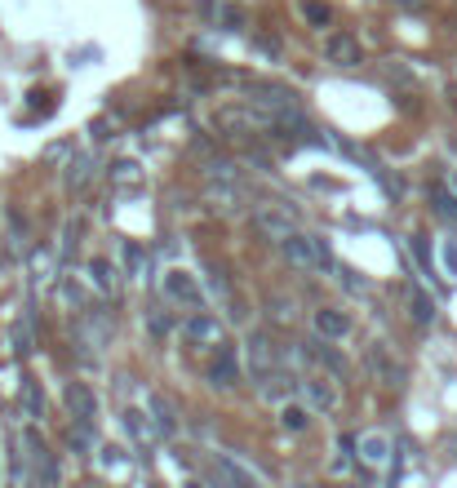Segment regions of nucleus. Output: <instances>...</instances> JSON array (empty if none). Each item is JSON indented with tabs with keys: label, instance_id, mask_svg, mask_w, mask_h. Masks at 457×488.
<instances>
[{
	"label": "nucleus",
	"instance_id": "1",
	"mask_svg": "<svg viewBox=\"0 0 457 488\" xmlns=\"http://www.w3.org/2000/svg\"><path fill=\"white\" fill-rule=\"evenodd\" d=\"M271 124H275V111L257 107H218L213 111V129L218 134H227V138H249V134H271Z\"/></svg>",
	"mask_w": 457,
	"mask_h": 488
},
{
	"label": "nucleus",
	"instance_id": "2",
	"mask_svg": "<svg viewBox=\"0 0 457 488\" xmlns=\"http://www.w3.org/2000/svg\"><path fill=\"white\" fill-rule=\"evenodd\" d=\"M18 448H23V462L32 466V480H45V484L58 480V466H53L50 448H45V439H41L36 427H23V435H18Z\"/></svg>",
	"mask_w": 457,
	"mask_h": 488
},
{
	"label": "nucleus",
	"instance_id": "3",
	"mask_svg": "<svg viewBox=\"0 0 457 488\" xmlns=\"http://www.w3.org/2000/svg\"><path fill=\"white\" fill-rule=\"evenodd\" d=\"M249 351V369H254V378L257 382H266L271 373H280V364H284V351L271 342V333H249V342H245Z\"/></svg>",
	"mask_w": 457,
	"mask_h": 488
},
{
	"label": "nucleus",
	"instance_id": "4",
	"mask_svg": "<svg viewBox=\"0 0 457 488\" xmlns=\"http://www.w3.org/2000/svg\"><path fill=\"white\" fill-rule=\"evenodd\" d=\"M160 289H164V298H169V302H182V307H191V311H196V307L204 302L196 275L182 272V267H169V272L160 275Z\"/></svg>",
	"mask_w": 457,
	"mask_h": 488
},
{
	"label": "nucleus",
	"instance_id": "5",
	"mask_svg": "<svg viewBox=\"0 0 457 488\" xmlns=\"http://www.w3.org/2000/svg\"><path fill=\"white\" fill-rule=\"evenodd\" d=\"M298 391H303L306 409H315V413H333L338 409V386L329 378H298Z\"/></svg>",
	"mask_w": 457,
	"mask_h": 488
},
{
	"label": "nucleus",
	"instance_id": "6",
	"mask_svg": "<svg viewBox=\"0 0 457 488\" xmlns=\"http://www.w3.org/2000/svg\"><path fill=\"white\" fill-rule=\"evenodd\" d=\"M324 54L333 67H359L364 62V50H359L356 36H347V32H329L324 36Z\"/></svg>",
	"mask_w": 457,
	"mask_h": 488
},
{
	"label": "nucleus",
	"instance_id": "7",
	"mask_svg": "<svg viewBox=\"0 0 457 488\" xmlns=\"http://www.w3.org/2000/svg\"><path fill=\"white\" fill-rule=\"evenodd\" d=\"M245 85H249V94H254L257 107H266V111L298 107V94H294V89H284V85H266V80H245Z\"/></svg>",
	"mask_w": 457,
	"mask_h": 488
},
{
	"label": "nucleus",
	"instance_id": "8",
	"mask_svg": "<svg viewBox=\"0 0 457 488\" xmlns=\"http://www.w3.org/2000/svg\"><path fill=\"white\" fill-rule=\"evenodd\" d=\"M222 320L218 316H191L187 325H182V337L191 342V346H222Z\"/></svg>",
	"mask_w": 457,
	"mask_h": 488
},
{
	"label": "nucleus",
	"instance_id": "9",
	"mask_svg": "<svg viewBox=\"0 0 457 488\" xmlns=\"http://www.w3.org/2000/svg\"><path fill=\"white\" fill-rule=\"evenodd\" d=\"M67 409H71V418L76 422H94L98 418V400H94V391L85 386V382H67Z\"/></svg>",
	"mask_w": 457,
	"mask_h": 488
},
{
	"label": "nucleus",
	"instance_id": "10",
	"mask_svg": "<svg viewBox=\"0 0 457 488\" xmlns=\"http://www.w3.org/2000/svg\"><path fill=\"white\" fill-rule=\"evenodd\" d=\"M364 360H368V373L382 382V386H405V369L387 355V346H368V355H364Z\"/></svg>",
	"mask_w": 457,
	"mask_h": 488
},
{
	"label": "nucleus",
	"instance_id": "11",
	"mask_svg": "<svg viewBox=\"0 0 457 488\" xmlns=\"http://www.w3.org/2000/svg\"><path fill=\"white\" fill-rule=\"evenodd\" d=\"M254 226L262 231V235H271V240H284V235L294 231V217H289V209L262 205V209H254Z\"/></svg>",
	"mask_w": 457,
	"mask_h": 488
},
{
	"label": "nucleus",
	"instance_id": "12",
	"mask_svg": "<svg viewBox=\"0 0 457 488\" xmlns=\"http://www.w3.org/2000/svg\"><path fill=\"white\" fill-rule=\"evenodd\" d=\"M311 325H315V333H320L324 342H342V337L351 333V316H342V311H333V307H320V311L311 316Z\"/></svg>",
	"mask_w": 457,
	"mask_h": 488
},
{
	"label": "nucleus",
	"instance_id": "13",
	"mask_svg": "<svg viewBox=\"0 0 457 488\" xmlns=\"http://www.w3.org/2000/svg\"><path fill=\"white\" fill-rule=\"evenodd\" d=\"M125 431L138 439V448H147L152 453L155 439H160V427H155V418H147L143 409H125Z\"/></svg>",
	"mask_w": 457,
	"mask_h": 488
},
{
	"label": "nucleus",
	"instance_id": "14",
	"mask_svg": "<svg viewBox=\"0 0 457 488\" xmlns=\"http://www.w3.org/2000/svg\"><path fill=\"white\" fill-rule=\"evenodd\" d=\"M98 466H102V475H111V480H129V475H134V462H129V453H125L120 444H102Z\"/></svg>",
	"mask_w": 457,
	"mask_h": 488
},
{
	"label": "nucleus",
	"instance_id": "15",
	"mask_svg": "<svg viewBox=\"0 0 457 488\" xmlns=\"http://www.w3.org/2000/svg\"><path fill=\"white\" fill-rule=\"evenodd\" d=\"M209 382L218 386V391H231L236 382H240V360H236V351H218V360H213V369H209Z\"/></svg>",
	"mask_w": 457,
	"mask_h": 488
},
{
	"label": "nucleus",
	"instance_id": "16",
	"mask_svg": "<svg viewBox=\"0 0 457 488\" xmlns=\"http://www.w3.org/2000/svg\"><path fill=\"white\" fill-rule=\"evenodd\" d=\"M89 178H94V156H89V152H76V156L67 161V173H62L67 191H85Z\"/></svg>",
	"mask_w": 457,
	"mask_h": 488
},
{
	"label": "nucleus",
	"instance_id": "17",
	"mask_svg": "<svg viewBox=\"0 0 457 488\" xmlns=\"http://www.w3.org/2000/svg\"><path fill=\"white\" fill-rule=\"evenodd\" d=\"M356 444H359V457H364L368 466H387V457H391V439H387V435L368 431V435H359Z\"/></svg>",
	"mask_w": 457,
	"mask_h": 488
},
{
	"label": "nucleus",
	"instance_id": "18",
	"mask_svg": "<svg viewBox=\"0 0 457 488\" xmlns=\"http://www.w3.org/2000/svg\"><path fill=\"white\" fill-rule=\"evenodd\" d=\"M76 337H80V346H102L107 337H111V325H107V316L102 311H89L80 328H76Z\"/></svg>",
	"mask_w": 457,
	"mask_h": 488
},
{
	"label": "nucleus",
	"instance_id": "19",
	"mask_svg": "<svg viewBox=\"0 0 457 488\" xmlns=\"http://www.w3.org/2000/svg\"><path fill=\"white\" fill-rule=\"evenodd\" d=\"M204 18L218 23V27H227V32H240V27L249 23L245 9H236V5H204Z\"/></svg>",
	"mask_w": 457,
	"mask_h": 488
},
{
	"label": "nucleus",
	"instance_id": "20",
	"mask_svg": "<svg viewBox=\"0 0 457 488\" xmlns=\"http://www.w3.org/2000/svg\"><path fill=\"white\" fill-rule=\"evenodd\" d=\"M408 316H413L417 325H431V320H435V302H431V293L417 289V284H408Z\"/></svg>",
	"mask_w": 457,
	"mask_h": 488
},
{
	"label": "nucleus",
	"instance_id": "21",
	"mask_svg": "<svg viewBox=\"0 0 457 488\" xmlns=\"http://www.w3.org/2000/svg\"><path fill=\"white\" fill-rule=\"evenodd\" d=\"M213 480L218 484H254L257 475L249 471V466H240V462H231V457H222L218 466H213Z\"/></svg>",
	"mask_w": 457,
	"mask_h": 488
},
{
	"label": "nucleus",
	"instance_id": "22",
	"mask_svg": "<svg viewBox=\"0 0 457 488\" xmlns=\"http://www.w3.org/2000/svg\"><path fill=\"white\" fill-rule=\"evenodd\" d=\"M147 409H152V418H155V427H160V435H173V431H178V413H173V404H169L164 395H152V400H147Z\"/></svg>",
	"mask_w": 457,
	"mask_h": 488
},
{
	"label": "nucleus",
	"instance_id": "23",
	"mask_svg": "<svg viewBox=\"0 0 457 488\" xmlns=\"http://www.w3.org/2000/svg\"><path fill=\"white\" fill-rule=\"evenodd\" d=\"M27 240H32L27 217L18 214V209H9V249H14V253H27Z\"/></svg>",
	"mask_w": 457,
	"mask_h": 488
},
{
	"label": "nucleus",
	"instance_id": "24",
	"mask_svg": "<svg viewBox=\"0 0 457 488\" xmlns=\"http://www.w3.org/2000/svg\"><path fill=\"white\" fill-rule=\"evenodd\" d=\"M9 346H14L18 355H32V351H36V333H32V320H18V325L9 328Z\"/></svg>",
	"mask_w": 457,
	"mask_h": 488
},
{
	"label": "nucleus",
	"instance_id": "25",
	"mask_svg": "<svg viewBox=\"0 0 457 488\" xmlns=\"http://www.w3.org/2000/svg\"><path fill=\"white\" fill-rule=\"evenodd\" d=\"M53 267H58V253H53V249H36V253H32V280H36V284H50L53 280Z\"/></svg>",
	"mask_w": 457,
	"mask_h": 488
},
{
	"label": "nucleus",
	"instance_id": "26",
	"mask_svg": "<svg viewBox=\"0 0 457 488\" xmlns=\"http://www.w3.org/2000/svg\"><path fill=\"white\" fill-rule=\"evenodd\" d=\"M306 422H311L306 404H280V427L284 431H306Z\"/></svg>",
	"mask_w": 457,
	"mask_h": 488
},
{
	"label": "nucleus",
	"instance_id": "27",
	"mask_svg": "<svg viewBox=\"0 0 457 488\" xmlns=\"http://www.w3.org/2000/svg\"><path fill=\"white\" fill-rule=\"evenodd\" d=\"M23 409L27 418H45V391L36 382H23Z\"/></svg>",
	"mask_w": 457,
	"mask_h": 488
},
{
	"label": "nucleus",
	"instance_id": "28",
	"mask_svg": "<svg viewBox=\"0 0 457 488\" xmlns=\"http://www.w3.org/2000/svg\"><path fill=\"white\" fill-rule=\"evenodd\" d=\"M116 275L120 272H116L107 258H94V262H89V280H94L98 289H116Z\"/></svg>",
	"mask_w": 457,
	"mask_h": 488
},
{
	"label": "nucleus",
	"instance_id": "29",
	"mask_svg": "<svg viewBox=\"0 0 457 488\" xmlns=\"http://www.w3.org/2000/svg\"><path fill=\"white\" fill-rule=\"evenodd\" d=\"M67 439H71V448H80V453H85V448H94V422H80V427H71V435H67Z\"/></svg>",
	"mask_w": 457,
	"mask_h": 488
},
{
	"label": "nucleus",
	"instance_id": "30",
	"mask_svg": "<svg viewBox=\"0 0 457 488\" xmlns=\"http://www.w3.org/2000/svg\"><path fill=\"white\" fill-rule=\"evenodd\" d=\"M303 14L311 27H324L329 23V5H320V0H303Z\"/></svg>",
	"mask_w": 457,
	"mask_h": 488
},
{
	"label": "nucleus",
	"instance_id": "31",
	"mask_svg": "<svg viewBox=\"0 0 457 488\" xmlns=\"http://www.w3.org/2000/svg\"><path fill=\"white\" fill-rule=\"evenodd\" d=\"M359 444H356V435H342V439H338V462H333V466H338V471H347V466H351V453H356Z\"/></svg>",
	"mask_w": 457,
	"mask_h": 488
},
{
	"label": "nucleus",
	"instance_id": "32",
	"mask_svg": "<svg viewBox=\"0 0 457 488\" xmlns=\"http://www.w3.org/2000/svg\"><path fill=\"white\" fill-rule=\"evenodd\" d=\"M440 262H444V275L457 280V240H444V244H440Z\"/></svg>",
	"mask_w": 457,
	"mask_h": 488
},
{
	"label": "nucleus",
	"instance_id": "33",
	"mask_svg": "<svg viewBox=\"0 0 457 488\" xmlns=\"http://www.w3.org/2000/svg\"><path fill=\"white\" fill-rule=\"evenodd\" d=\"M435 214L449 217V222H457V191H453V196H444V191L435 196Z\"/></svg>",
	"mask_w": 457,
	"mask_h": 488
},
{
	"label": "nucleus",
	"instance_id": "34",
	"mask_svg": "<svg viewBox=\"0 0 457 488\" xmlns=\"http://www.w3.org/2000/svg\"><path fill=\"white\" fill-rule=\"evenodd\" d=\"M116 182H120V187H134V182H138V164L134 161L116 164Z\"/></svg>",
	"mask_w": 457,
	"mask_h": 488
},
{
	"label": "nucleus",
	"instance_id": "35",
	"mask_svg": "<svg viewBox=\"0 0 457 488\" xmlns=\"http://www.w3.org/2000/svg\"><path fill=\"white\" fill-rule=\"evenodd\" d=\"M413 253H417V267L431 275V249H426V240H422V235H413Z\"/></svg>",
	"mask_w": 457,
	"mask_h": 488
},
{
	"label": "nucleus",
	"instance_id": "36",
	"mask_svg": "<svg viewBox=\"0 0 457 488\" xmlns=\"http://www.w3.org/2000/svg\"><path fill=\"white\" fill-rule=\"evenodd\" d=\"M342 275V289H351V293H364V280H356L351 272H338Z\"/></svg>",
	"mask_w": 457,
	"mask_h": 488
},
{
	"label": "nucleus",
	"instance_id": "37",
	"mask_svg": "<svg viewBox=\"0 0 457 488\" xmlns=\"http://www.w3.org/2000/svg\"><path fill=\"white\" fill-rule=\"evenodd\" d=\"M147 325H152V333H169V320H164L160 311H152V316H147Z\"/></svg>",
	"mask_w": 457,
	"mask_h": 488
},
{
	"label": "nucleus",
	"instance_id": "38",
	"mask_svg": "<svg viewBox=\"0 0 457 488\" xmlns=\"http://www.w3.org/2000/svg\"><path fill=\"white\" fill-rule=\"evenodd\" d=\"M400 5H408V9H413V5H422V0H400Z\"/></svg>",
	"mask_w": 457,
	"mask_h": 488
},
{
	"label": "nucleus",
	"instance_id": "39",
	"mask_svg": "<svg viewBox=\"0 0 457 488\" xmlns=\"http://www.w3.org/2000/svg\"><path fill=\"white\" fill-rule=\"evenodd\" d=\"M449 187H453V191H457V173H453V178H449Z\"/></svg>",
	"mask_w": 457,
	"mask_h": 488
}]
</instances>
